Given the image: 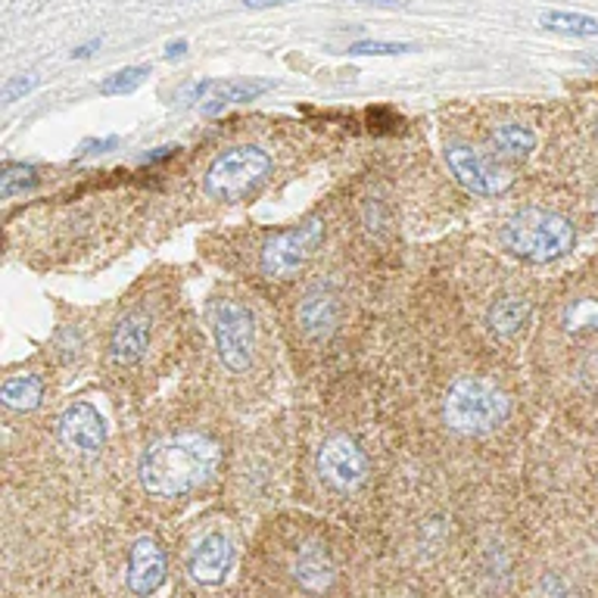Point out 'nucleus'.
<instances>
[{
    "label": "nucleus",
    "mask_w": 598,
    "mask_h": 598,
    "mask_svg": "<svg viewBox=\"0 0 598 598\" xmlns=\"http://www.w3.org/2000/svg\"><path fill=\"white\" fill-rule=\"evenodd\" d=\"M44 396V383L35 374H16L0 386V399L7 408H16V411H28L41 403Z\"/></svg>",
    "instance_id": "obj_17"
},
{
    "label": "nucleus",
    "mask_w": 598,
    "mask_h": 598,
    "mask_svg": "<svg viewBox=\"0 0 598 598\" xmlns=\"http://www.w3.org/2000/svg\"><path fill=\"white\" fill-rule=\"evenodd\" d=\"M216 461V443H209L196 433H185V436H171V440L150 446L138 465V474H141V483L150 496L178 499L209 478Z\"/></svg>",
    "instance_id": "obj_1"
},
{
    "label": "nucleus",
    "mask_w": 598,
    "mask_h": 598,
    "mask_svg": "<svg viewBox=\"0 0 598 598\" xmlns=\"http://www.w3.org/2000/svg\"><path fill=\"white\" fill-rule=\"evenodd\" d=\"M150 346V321L144 315H128L122 318L116 334H113V359L119 365H135L144 359Z\"/></svg>",
    "instance_id": "obj_13"
},
{
    "label": "nucleus",
    "mask_w": 598,
    "mask_h": 598,
    "mask_svg": "<svg viewBox=\"0 0 598 598\" xmlns=\"http://www.w3.org/2000/svg\"><path fill=\"white\" fill-rule=\"evenodd\" d=\"M449 168L455 171V178L468 188L471 193H502L511 185V175L499 168L496 163H489L483 153L471 150V147H453L449 150Z\"/></svg>",
    "instance_id": "obj_9"
},
{
    "label": "nucleus",
    "mask_w": 598,
    "mask_h": 598,
    "mask_svg": "<svg viewBox=\"0 0 598 598\" xmlns=\"http://www.w3.org/2000/svg\"><path fill=\"white\" fill-rule=\"evenodd\" d=\"M166 551L160 549L156 539H138L135 549H131V558H128V593L131 596H153L163 583H166Z\"/></svg>",
    "instance_id": "obj_10"
},
{
    "label": "nucleus",
    "mask_w": 598,
    "mask_h": 598,
    "mask_svg": "<svg viewBox=\"0 0 598 598\" xmlns=\"http://www.w3.org/2000/svg\"><path fill=\"white\" fill-rule=\"evenodd\" d=\"M408 50L415 48L403 44V41H359L349 48V53L353 56H396V53H408Z\"/></svg>",
    "instance_id": "obj_23"
},
{
    "label": "nucleus",
    "mask_w": 598,
    "mask_h": 598,
    "mask_svg": "<svg viewBox=\"0 0 598 598\" xmlns=\"http://www.w3.org/2000/svg\"><path fill=\"white\" fill-rule=\"evenodd\" d=\"M526 318H530V300L524 296H502L486 311V325L496 336L518 334Z\"/></svg>",
    "instance_id": "obj_16"
},
{
    "label": "nucleus",
    "mask_w": 598,
    "mask_h": 598,
    "mask_svg": "<svg viewBox=\"0 0 598 598\" xmlns=\"http://www.w3.org/2000/svg\"><path fill=\"white\" fill-rule=\"evenodd\" d=\"M331 574H334V568H331L328 555H321L318 549H306L303 558L296 561V576L306 589H325L331 583Z\"/></svg>",
    "instance_id": "obj_20"
},
{
    "label": "nucleus",
    "mask_w": 598,
    "mask_h": 598,
    "mask_svg": "<svg viewBox=\"0 0 598 598\" xmlns=\"http://www.w3.org/2000/svg\"><path fill=\"white\" fill-rule=\"evenodd\" d=\"M446 424L458 433H486L496 424H502L508 415V399L502 390H496L493 383L478 381V378H465L449 390L446 396Z\"/></svg>",
    "instance_id": "obj_3"
},
{
    "label": "nucleus",
    "mask_w": 598,
    "mask_h": 598,
    "mask_svg": "<svg viewBox=\"0 0 598 598\" xmlns=\"http://www.w3.org/2000/svg\"><path fill=\"white\" fill-rule=\"evenodd\" d=\"M206 318L216 336L218 359L225 361L231 371H246L253 361V349H256V321L253 311L240 306L238 300L228 296H216L206 306Z\"/></svg>",
    "instance_id": "obj_4"
},
{
    "label": "nucleus",
    "mask_w": 598,
    "mask_h": 598,
    "mask_svg": "<svg viewBox=\"0 0 598 598\" xmlns=\"http://www.w3.org/2000/svg\"><path fill=\"white\" fill-rule=\"evenodd\" d=\"M38 185V171L31 166H7L0 175V196L13 200L16 193H25Z\"/></svg>",
    "instance_id": "obj_22"
},
{
    "label": "nucleus",
    "mask_w": 598,
    "mask_h": 598,
    "mask_svg": "<svg viewBox=\"0 0 598 598\" xmlns=\"http://www.w3.org/2000/svg\"><path fill=\"white\" fill-rule=\"evenodd\" d=\"M181 56H188V41H171V44H166V60H181Z\"/></svg>",
    "instance_id": "obj_26"
},
{
    "label": "nucleus",
    "mask_w": 598,
    "mask_h": 598,
    "mask_svg": "<svg viewBox=\"0 0 598 598\" xmlns=\"http://www.w3.org/2000/svg\"><path fill=\"white\" fill-rule=\"evenodd\" d=\"M493 147L502 153V156H511V160H524L533 153V147H536V135L524 128V125H514V122H508V125H499L496 131H493Z\"/></svg>",
    "instance_id": "obj_19"
},
{
    "label": "nucleus",
    "mask_w": 598,
    "mask_h": 598,
    "mask_svg": "<svg viewBox=\"0 0 598 598\" xmlns=\"http://www.w3.org/2000/svg\"><path fill=\"white\" fill-rule=\"evenodd\" d=\"M336 318H340V303L328 290H311L309 296L300 303V325L309 336L331 334Z\"/></svg>",
    "instance_id": "obj_14"
},
{
    "label": "nucleus",
    "mask_w": 598,
    "mask_h": 598,
    "mask_svg": "<svg viewBox=\"0 0 598 598\" xmlns=\"http://www.w3.org/2000/svg\"><path fill=\"white\" fill-rule=\"evenodd\" d=\"M38 88V75L25 73V75H10L7 81H3V103L10 106V103H16V100H23L25 94H31Z\"/></svg>",
    "instance_id": "obj_24"
},
{
    "label": "nucleus",
    "mask_w": 598,
    "mask_h": 598,
    "mask_svg": "<svg viewBox=\"0 0 598 598\" xmlns=\"http://www.w3.org/2000/svg\"><path fill=\"white\" fill-rule=\"evenodd\" d=\"M271 168L268 153L259 147H234L225 150L206 171V191L218 200H240L250 193Z\"/></svg>",
    "instance_id": "obj_5"
},
{
    "label": "nucleus",
    "mask_w": 598,
    "mask_h": 598,
    "mask_svg": "<svg viewBox=\"0 0 598 598\" xmlns=\"http://www.w3.org/2000/svg\"><path fill=\"white\" fill-rule=\"evenodd\" d=\"M325 238V221L311 218L300 228H290L275 240H268L263 250V268L271 278H290L296 275L311 253L318 250V243Z\"/></svg>",
    "instance_id": "obj_6"
},
{
    "label": "nucleus",
    "mask_w": 598,
    "mask_h": 598,
    "mask_svg": "<svg viewBox=\"0 0 598 598\" xmlns=\"http://www.w3.org/2000/svg\"><path fill=\"white\" fill-rule=\"evenodd\" d=\"M596 135H598V125H596Z\"/></svg>",
    "instance_id": "obj_30"
},
{
    "label": "nucleus",
    "mask_w": 598,
    "mask_h": 598,
    "mask_svg": "<svg viewBox=\"0 0 598 598\" xmlns=\"http://www.w3.org/2000/svg\"><path fill=\"white\" fill-rule=\"evenodd\" d=\"M147 75H150V66H128V69L106 75L100 81V94H131V91H138L144 85Z\"/></svg>",
    "instance_id": "obj_21"
},
{
    "label": "nucleus",
    "mask_w": 598,
    "mask_h": 598,
    "mask_svg": "<svg viewBox=\"0 0 598 598\" xmlns=\"http://www.w3.org/2000/svg\"><path fill=\"white\" fill-rule=\"evenodd\" d=\"M564 328L568 334L574 336H589V349L583 353L580 368H576V378L580 383L596 393L598 396V296H586V300H576L564 309Z\"/></svg>",
    "instance_id": "obj_8"
},
{
    "label": "nucleus",
    "mask_w": 598,
    "mask_h": 598,
    "mask_svg": "<svg viewBox=\"0 0 598 598\" xmlns=\"http://www.w3.org/2000/svg\"><path fill=\"white\" fill-rule=\"evenodd\" d=\"M119 144V138H100V141H85L81 144V156H88V153H106V150H113V147Z\"/></svg>",
    "instance_id": "obj_25"
},
{
    "label": "nucleus",
    "mask_w": 598,
    "mask_h": 598,
    "mask_svg": "<svg viewBox=\"0 0 598 598\" xmlns=\"http://www.w3.org/2000/svg\"><path fill=\"white\" fill-rule=\"evenodd\" d=\"M60 436L66 446H73L78 453H97L106 443V421L94 406L75 403L60 418Z\"/></svg>",
    "instance_id": "obj_11"
},
{
    "label": "nucleus",
    "mask_w": 598,
    "mask_h": 598,
    "mask_svg": "<svg viewBox=\"0 0 598 598\" xmlns=\"http://www.w3.org/2000/svg\"><path fill=\"white\" fill-rule=\"evenodd\" d=\"M539 25L558 31V35H574V38H596L598 20L586 16V13H568V10H549L539 16Z\"/></svg>",
    "instance_id": "obj_18"
},
{
    "label": "nucleus",
    "mask_w": 598,
    "mask_h": 598,
    "mask_svg": "<svg viewBox=\"0 0 598 598\" xmlns=\"http://www.w3.org/2000/svg\"><path fill=\"white\" fill-rule=\"evenodd\" d=\"M356 3H371V7H390L393 10V7H403L406 0H356Z\"/></svg>",
    "instance_id": "obj_29"
},
{
    "label": "nucleus",
    "mask_w": 598,
    "mask_h": 598,
    "mask_svg": "<svg viewBox=\"0 0 598 598\" xmlns=\"http://www.w3.org/2000/svg\"><path fill=\"white\" fill-rule=\"evenodd\" d=\"M318 471L336 489H356L368 474V458L349 436H331L318 453Z\"/></svg>",
    "instance_id": "obj_7"
},
{
    "label": "nucleus",
    "mask_w": 598,
    "mask_h": 598,
    "mask_svg": "<svg viewBox=\"0 0 598 598\" xmlns=\"http://www.w3.org/2000/svg\"><path fill=\"white\" fill-rule=\"evenodd\" d=\"M97 48H100V38H94V41H88V44H81V48H75L73 56H75V60H88V56H91V53H94Z\"/></svg>",
    "instance_id": "obj_28"
},
{
    "label": "nucleus",
    "mask_w": 598,
    "mask_h": 598,
    "mask_svg": "<svg viewBox=\"0 0 598 598\" xmlns=\"http://www.w3.org/2000/svg\"><path fill=\"white\" fill-rule=\"evenodd\" d=\"M502 243L521 259L551 263L574 246V225L549 209H524L508 218L502 228Z\"/></svg>",
    "instance_id": "obj_2"
},
{
    "label": "nucleus",
    "mask_w": 598,
    "mask_h": 598,
    "mask_svg": "<svg viewBox=\"0 0 598 598\" xmlns=\"http://www.w3.org/2000/svg\"><path fill=\"white\" fill-rule=\"evenodd\" d=\"M234 564V546L225 533H206L188 555V571L196 583H218Z\"/></svg>",
    "instance_id": "obj_12"
},
{
    "label": "nucleus",
    "mask_w": 598,
    "mask_h": 598,
    "mask_svg": "<svg viewBox=\"0 0 598 598\" xmlns=\"http://www.w3.org/2000/svg\"><path fill=\"white\" fill-rule=\"evenodd\" d=\"M275 81L271 78H228V81H209L206 88V100H213L209 113L221 110L225 103H246L256 100L265 91H271Z\"/></svg>",
    "instance_id": "obj_15"
},
{
    "label": "nucleus",
    "mask_w": 598,
    "mask_h": 598,
    "mask_svg": "<svg viewBox=\"0 0 598 598\" xmlns=\"http://www.w3.org/2000/svg\"><path fill=\"white\" fill-rule=\"evenodd\" d=\"M246 10H268V7H281V3H290V0H240Z\"/></svg>",
    "instance_id": "obj_27"
}]
</instances>
